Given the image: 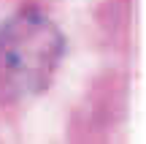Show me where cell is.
Returning a JSON list of instances; mask_svg holds the SVG:
<instances>
[{
  "mask_svg": "<svg viewBox=\"0 0 146 144\" xmlns=\"http://www.w3.org/2000/svg\"><path fill=\"white\" fill-rule=\"evenodd\" d=\"M65 38L46 14L27 8L0 25V98L25 101L52 84Z\"/></svg>",
  "mask_w": 146,
  "mask_h": 144,
  "instance_id": "6da1fadb",
  "label": "cell"
}]
</instances>
